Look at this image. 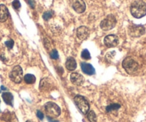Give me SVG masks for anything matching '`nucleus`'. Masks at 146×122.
Wrapping results in <instances>:
<instances>
[{
  "instance_id": "f257e3e1",
  "label": "nucleus",
  "mask_w": 146,
  "mask_h": 122,
  "mask_svg": "<svg viewBox=\"0 0 146 122\" xmlns=\"http://www.w3.org/2000/svg\"><path fill=\"white\" fill-rule=\"evenodd\" d=\"M132 15L135 18H141L146 15V4L142 0H136L130 7Z\"/></svg>"
},
{
  "instance_id": "f03ea898",
  "label": "nucleus",
  "mask_w": 146,
  "mask_h": 122,
  "mask_svg": "<svg viewBox=\"0 0 146 122\" xmlns=\"http://www.w3.org/2000/svg\"><path fill=\"white\" fill-rule=\"evenodd\" d=\"M44 108H45V111L48 118L50 117L51 119L56 118L60 116L61 113L60 107L53 102H47L44 106Z\"/></svg>"
},
{
  "instance_id": "7ed1b4c3",
  "label": "nucleus",
  "mask_w": 146,
  "mask_h": 122,
  "mask_svg": "<svg viewBox=\"0 0 146 122\" xmlns=\"http://www.w3.org/2000/svg\"><path fill=\"white\" fill-rule=\"evenodd\" d=\"M123 67L127 73L132 74L138 69V64L132 57H127L123 61Z\"/></svg>"
},
{
  "instance_id": "20e7f679",
  "label": "nucleus",
  "mask_w": 146,
  "mask_h": 122,
  "mask_svg": "<svg viewBox=\"0 0 146 122\" xmlns=\"http://www.w3.org/2000/svg\"><path fill=\"white\" fill-rule=\"evenodd\" d=\"M74 101H75V103L76 104V106L80 110V111L82 113H84V114H86L90 109V105L88 101L83 96H80V95H78V96H75V99H74Z\"/></svg>"
},
{
  "instance_id": "39448f33",
  "label": "nucleus",
  "mask_w": 146,
  "mask_h": 122,
  "mask_svg": "<svg viewBox=\"0 0 146 122\" xmlns=\"http://www.w3.org/2000/svg\"><path fill=\"white\" fill-rule=\"evenodd\" d=\"M116 19L113 15H110L101 22L100 27L104 31H109L116 25Z\"/></svg>"
},
{
  "instance_id": "423d86ee",
  "label": "nucleus",
  "mask_w": 146,
  "mask_h": 122,
  "mask_svg": "<svg viewBox=\"0 0 146 122\" xmlns=\"http://www.w3.org/2000/svg\"><path fill=\"white\" fill-rule=\"evenodd\" d=\"M11 80L16 84H19L22 81L23 78V71L19 66H16L13 68L9 74Z\"/></svg>"
},
{
  "instance_id": "0eeeda50",
  "label": "nucleus",
  "mask_w": 146,
  "mask_h": 122,
  "mask_svg": "<svg viewBox=\"0 0 146 122\" xmlns=\"http://www.w3.org/2000/svg\"><path fill=\"white\" fill-rule=\"evenodd\" d=\"M129 34L133 37H139L145 32L144 26L142 25H131L129 27Z\"/></svg>"
},
{
  "instance_id": "6e6552de",
  "label": "nucleus",
  "mask_w": 146,
  "mask_h": 122,
  "mask_svg": "<svg viewBox=\"0 0 146 122\" xmlns=\"http://www.w3.org/2000/svg\"><path fill=\"white\" fill-rule=\"evenodd\" d=\"M104 43L108 47H115L119 44V38L114 34L108 35L105 37Z\"/></svg>"
},
{
  "instance_id": "1a4fd4ad",
  "label": "nucleus",
  "mask_w": 146,
  "mask_h": 122,
  "mask_svg": "<svg viewBox=\"0 0 146 122\" xmlns=\"http://www.w3.org/2000/svg\"><path fill=\"white\" fill-rule=\"evenodd\" d=\"M72 7L78 13H82L86 9L85 3L83 0H72Z\"/></svg>"
},
{
  "instance_id": "9d476101",
  "label": "nucleus",
  "mask_w": 146,
  "mask_h": 122,
  "mask_svg": "<svg viewBox=\"0 0 146 122\" xmlns=\"http://www.w3.org/2000/svg\"><path fill=\"white\" fill-rule=\"evenodd\" d=\"M90 34V30L88 27L82 26L77 30V36L81 40H85L88 38Z\"/></svg>"
},
{
  "instance_id": "9b49d317",
  "label": "nucleus",
  "mask_w": 146,
  "mask_h": 122,
  "mask_svg": "<svg viewBox=\"0 0 146 122\" xmlns=\"http://www.w3.org/2000/svg\"><path fill=\"white\" fill-rule=\"evenodd\" d=\"M70 79L72 82L77 86H80L84 82V77L78 73H72L70 76Z\"/></svg>"
},
{
  "instance_id": "f8f14e48",
  "label": "nucleus",
  "mask_w": 146,
  "mask_h": 122,
  "mask_svg": "<svg viewBox=\"0 0 146 122\" xmlns=\"http://www.w3.org/2000/svg\"><path fill=\"white\" fill-rule=\"evenodd\" d=\"M81 69H82V71L88 75H92L95 73L94 67L91 64H88V63H82L81 64Z\"/></svg>"
},
{
  "instance_id": "ddd939ff",
  "label": "nucleus",
  "mask_w": 146,
  "mask_h": 122,
  "mask_svg": "<svg viewBox=\"0 0 146 122\" xmlns=\"http://www.w3.org/2000/svg\"><path fill=\"white\" fill-rule=\"evenodd\" d=\"M9 16V11L5 5H0V22H5Z\"/></svg>"
},
{
  "instance_id": "4468645a",
  "label": "nucleus",
  "mask_w": 146,
  "mask_h": 122,
  "mask_svg": "<svg viewBox=\"0 0 146 122\" xmlns=\"http://www.w3.org/2000/svg\"><path fill=\"white\" fill-rule=\"evenodd\" d=\"M66 67L70 71L75 70L77 67V63L75 59L72 58V57H69L66 61Z\"/></svg>"
},
{
  "instance_id": "2eb2a0df",
  "label": "nucleus",
  "mask_w": 146,
  "mask_h": 122,
  "mask_svg": "<svg viewBox=\"0 0 146 122\" xmlns=\"http://www.w3.org/2000/svg\"><path fill=\"white\" fill-rule=\"evenodd\" d=\"M2 99L5 101V103L10 106H13V96L9 92H4L2 94Z\"/></svg>"
},
{
  "instance_id": "dca6fc26",
  "label": "nucleus",
  "mask_w": 146,
  "mask_h": 122,
  "mask_svg": "<svg viewBox=\"0 0 146 122\" xmlns=\"http://www.w3.org/2000/svg\"><path fill=\"white\" fill-rule=\"evenodd\" d=\"M50 80L47 79V78H43L42 79L41 82H40V88L41 90H47L50 88Z\"/></svg>"
},
{
  "instance_id": "f3484780",
  "label": "nucleus",
  "mask_w": 146,
  "mask_h": 122,
  "mask_svg": "<svg viewBox=\"0 0 146 122\" xmlns=\"http://www.w3.org/2000/svg\"><path fill=\"white\" fill-rule=\"evenodd\" d=\"M24 79H25V82L27 84H34L36 81V78L34 75L32 74H26L24 77Z\"/></svg>"
},
{
  "instance_id": "a211bd4d",
  "label": "nucleus",
  "mask_w": 146,
  "mask_h": 122,
  "mask_svg": "<svg viewBox=\"0 0 146 122\" xmlns=\"http://www.w3.org/2000/svg\"><path fill=\"white\" fill-rule=\"evenodd\" d=\"M120 105L118 104H113L109 105L108 106H107L106 111L108 112H110L115 110H117L118 109H120Z\"/></svg>"
},
{
  "instance_id": "6ab92c4d",
  "label": "nucleus",
  "mask_w": 146,
  "mask_h": 122,
  "mask_svg": "<svg viewBox=\"0 0 146 122\" xmlns=\"http://www.w3.org/2000/svg\"><path fill=\"white\" fill-rule=\"evenodd\" d=\"M88 119L90 122H97V116L93 111H90L88 112Z\"/></svg>"
},
{
  "instance_id": "aec40b11",
  "label": "nucleus",
  "mask_w": 146,
  "mask_h": 122,
  "mask_svg": "<svg viewBox=\"0 0 146 122\" xmlns=\"http://www.w3.org/2000/svg\"><path fill=\"white\" fill-rule=\"evenodd\" d=\"M81 57H82V59L85 60H89L90 59V54L88 51V49H85L82 51V54H81Z\"/></svg>"
},
{
  "instance_id": "412c9836",
  "label": "nucleus",
  "mask_w": 146,
  "mask_h": 122,
  "mask_svg": "<svg viewBox=\"0 0 146 122\" xmlns=\"http://www.w3.org/2000/svg\"><path fill=\"white\" fill-rule=\"evenodd\" d=\"M53 16V12L51 11H47V12H44V15H43V19L44 20L47 21L50 19V18L52 17Z\"/></svg>"
},
{
  "instance_id": "4be33fe9",
  "label": "nucleus",
  "mask_w": 146,
  "mask_h": 122,
  "mask_svg": "<svg viewBox=\"0 0 146 122\" xmlns=\"http://www.w3.org/2000/svg\"><path fill=\"white\" fill-rule=\"evenodd\" d=\"M50 57H51V58L52 59H57L59 57V54L57 50H52V51L50 52Z\"/></svg>"
},
{
  "instance_id": "5701e85b",
  "label": "nucleus",
  "mask_w": 146,
  "mask_h": 122,
  "mask_svg": "<svg viewBox=\"0 0 146 122\" xmlns=\"http://www.w3.org/2000/svg\"><path fill=\"white\" fill-rule=\"evenodd\" d=\"M14 41L12 40V39H9V40L7 41L6 42H5V45H6V47H7L9 49H12V47H13L14 46Z\"/></svg>"
},
{
  "instance_id": "b1692460",
  "label": "nucleus",
  "mask_w": 146,
  "mask_h": 122,
  "mask_svg": "<svg viewBox=\"0 0 146 122\" xmlns=\"http://www.w3.org/2000/svg\"><path fill=\"white\" fill-rule=\"evenodd\" d=\"M12 6L15 9H19L21 7V4L19 0H14V2H12Z\"/></svg>"
},
{
  "instance_id": "393cba45",
  "label": "nucleus",
  "mask_w": 146,
  "mask_h": 122,
  "mask_svg": "<svg viewBox=\"0 0 146 122\" xmlns=\"http://www.w3.org/2000/svg\"><path fill=\"white\" fill-rule=\"evenodd\" d=\"M36 116H37V117H38L40 120H42V119H44V114H43L42 112L40 111H37V112H36Z\"/></svg>"
},
{
  "instance_id": "a878e982",
  "label": "nucleus",
  "mask_w": 146,
  "mask_h": 122,
  "mask_svg": "<svg viewBox=\"0 0 146 122\" xmlns=\"http://www.w3.org/2000/svg\"><path fill=\"white\" fill-rule=\"evenodd\" d=\"M28 4L32 8H35V0H27Z\"/></svg>"
},
{
  "instance_id": "bb28decb",
  "label": "nucleus",
  "mask_w": 146,
  "mask_h": 122,
  "mask_svg": "<svg viewBox=\"0 0 146 122\" xmlns=\"http://www.w3.org/2000/svg\"><path fill=\"white\" fill-rule=\"evenodd\" d=\"M48 120H49V122H60V121H57L52 120V119H50V118H48Z\"/></svg>"
},
{
  "instance_id": "cd10ccee",
  "label": "nucleus",
  "mask_w": 146,
  "mask_h": 122,
  "mask_svg": "<svg viewBox=\"0 0 146 122\" xmlns=\"http://www.w3.org/2000/svg\"><path fill=\"white\" fill-rule=\"evenodd\" d=\"M1 89H2V90H7V89H6V88H5V87H4L3 86H2V87H1Z\"/></svg>"
},
{
  "instance_id": "c85d7f7f",
  "label": "nucleus",
  "mask_w": 146,
  "mask_h": 122,
  "mask_svg": "<svg viewBox=\"0 0 146 122\" xmlns=\"http://www.w3.org/2000/svg\"><path fill=\"white\" fill-rule=\"evenodd\" d=\"M26 122H32V121H26Z\"/></svg>"
}]
</instances>
